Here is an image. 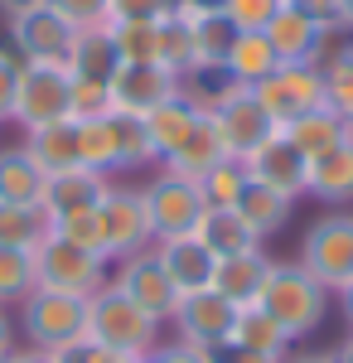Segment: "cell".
I'll list each match as a JSON object with an SVG mask.
<instances>
[{"mask_svg": "<svg viewBox=\"0 0 353 363\" xmlns=\"http://www.w3.org/2000/svg\"><path fill=\"white\" fill-rule=\"evenodd\" d=\"M257 306L286 330V339H305V335H315V330L325 325L329 291L310 277L300 262H271V277L262 286Z\"/></svg>", "mask_w": 353, "mask_h": 363, "instance_id": "1", "label": "cell"}, {"mask_svg": "<svg viewBox=\"0 0 353 363\" xmlns=\"http://www.w3.org/2000/svg\"><path fill=\"white\" fill-rule=\"evenodd\" d=\"M87 335L97 344H107V349H116V354L145 359L160 344V320L145 315L116 281H107V286H97L87 296Z\"/></svg>", "mask_w": 353, "mask_h": 363, "instance_id": "2", "label": "cell"}, {"mask_svg": "<svg viewBox=\"0 0 353 363\" xmlns=\"http://www.w3.org/2000/svg\"><path fill=\"white\" fill-rule=\"evenodd\" d=\"M20 330H25L29 349L54 354V349L87 335V296L58 291V286H34L20 301Z\"/></svg>", "mask_w": 353, "mask_h": 363, "instance_id": "3", "label": "cell"}, {"mask_svg": "<svg viewBox=\"0 0 353 363\" xmlns=\"http://www.w3.org/2000/svg\"><path fill=\"white\" fill-rule=\"evenodd\" d=\"M208 116H213L228 155H237V160H247L252 150H262L271 136H281V121L252 97V87H237V83H228L223 92H213Z\"/></svg>", "mask_w": 353, "mask_h": 363, "instance_id": "4", "label": "cell"}, {"mask_svg": "<svg viewBox=\"0 0 353 363\" xmlns=\"http://www.w3.org/2000/svg\"><path fill=\"white\" fill-rule=\"evenodd\" d=\"M73 116V73L63 63H20V83H15V116L25 131L49 126Z\"/></svg>", "mask_w": 353, "mask_h": 363, "instance_id": "5", "label": "cell"}, {"mask_svg": "<svg viewBox=\"0 0 353 363\" xmlns=\"http://www.w3.org/2000/svg\"><path fill=\"white\" fill-rule=\"evenodd\" d=\"M300 267L325 286L329 296H339L353 281V213H329L305 233L300 242Z\"/></svg>", "mask_w": 353, "mask_h": 363, "instance_id": "6", "label": "cell"}, {"mask_svg": "<svg viewBox=\"0 0 353 363\" xmlns=\"http://www.w3.org/2000/svg\"><path fill=\"white\" fill-rule=\"evenodd\" d=\"M140 199H145V213H150V228H155V242L160 238H179V233H198L203 213H208L198 184L164 165L150 184H140Z\"/></svg>", "mask_w": 353, "mask_h": 363, "instance_id": "7", "label": "cell"}, {"mask_svg": "<svg viewBox=\"0 0 353 363\" xmlns=\"http://www.w3.org/2000/svg\"><path fill=\"white\" fill-rule=\"evenodd\" d=\"M97 218H102V247H107V262H126L136 252L155 247V228H150V213H145V199L131 184H111L107 199L97 203Z\"/></svg>", "mask_w": 353, "mask_h": 363, "instance_id": "8", "label": "cell"}, {"mask_svg": "<svg viewBox=\"0 0 353 363\" xmlns=\"http://www.w3.org/2000/svg\"><path fill=\"white\" fill-rule=\"evenodd\" d=\"M252 97H257L281 126H291L296 116L325 107V78H320L315 63H281L271 78H262V83L252 87Z\"/></svg>", "mask_w": 353, "mask_h": 363, "instance_id": "9", "label": "cell"}, {"mask_svg": "<svg viewBox=\"0 0 353 363\" xmlns=\"http://www.w3.org/2000/svg\"><path fill=\"white\" fill-rule=\"evenodd\" d=\"M232 320H237V306L208 286V291L179 296V310H174L169 325L179 330V344H189L198 354H218L228 344V335H232Z\"/></svg>", "mask_w": 353, "mask_h": 363, "instance_id": "10", "label": "cell"}, {"mask_svg": "<svg viewBox=\"0 0 353 363\" xmlns=\"http://www.w3.org/2000/svg\"><path fill=\"white\" fill-rule=\"evenodd\" d=\"M34 262H39V286L78 291V296H92L97 286H107V257L78 247V242H63L54 233L44 238V247L34 252Z\"/></svg>", "mask_w": 353, "mask_h": 363, "instance_id": "11", "label": "cell"}, {"mask_svg": "<svg viewBox=\"0 0 353 363\" xmlns=\"http://www.w3.org/2000/svg\"><path fill=\"white\" fill-rule=\"evenodd\" d=\"M107 87H111V112L150 116L155 107H164L169 97L184 92V78L169 73L164 63H121Z\"/></svg>", "mask_w": 353, "mask_h": 363, "instance_id": "12", "label": "cell"}, {"mask_svg": "<svg viewBox=\"0 0 353 363\" xmlns=\"http://www.w3.org/2000/svg\"><path fill=\"white\" fill-rule=\"evenodd\" d=\"M73 34L78 29L54 5H39V10H25V15L10 20V44H15L20 63H63L73 49Z\"/></svg>", "mask_w": 353, "mask_h": 363, "instance_id": "13", "label": "cell"}, {"mask_svg": "<svg viewBox=\"0 0 353 363\" xmlns=\"http://www.w3.org/2000/svg\"><path fill=\"white\" fill-rule=\"evenodd\" d=\"M116 286H121V291H126L145 315H155L160 325H164V320H174V310H179V286L164 277L155 247L126 257V262L116 267Z\"/></svg>", "mask_w": 353, "mask_h": 363, "instance_id": "14", "label": "cell"}, {"mask_svg": "<svg viewBox=\"0 0 353 363\" xmlns=\"http://www.w3.org/2000/svg\"><path fill=\"white\" fill-rule=\"evenodd\" d=\"M155 257H160L164 277L179 286V296H189V291H208V286H213V267H218V257L208 252V242H203L198 233L160 238V242H155Z\"/></svg>", "mask_w": 353, "mask_h": 363, "instance_id": "15", "label": "cell"}, {"mask_svg": "<svg viewBox=\"0 0 353 363\" xmlns=\"http://www.w3.org/2000/svg\"><path fill=\"white\" fill-rule=\"evenodd\" d=\"M247 174H252L257 184L281 189L286 199H300V194H305V179H310V160H305V150L291 145L286 131H281V136H271L262 150L247 155Z\"/></svg>", "mask_w": 353, "mask_h": 363, "instance_id": "16", "label": "cell"}, {"mask_svg": "<svg viewBox=\"0 0 353 363\" xmlns=\"http://www.w3.org/2000/svg\"><path fill=\"white\" fill-rule=\"evenodd\" d=\"M174 10H179V15H189V25H194L198 73L223 68V58H228V49L237 44V34H242V29H237L228 15H223V10H218V0H174Z\"/></svg>", "mask_w": 353, "mask_h": 363, "instance_id": "17", "label": "cell"}, {"mask_svg": "<svg viewBox=\"0 0 353 363\" xmlns=\"http://www.w3.org/2000/svg\"><path fill=\"white\" fill-rule=\"evenodd\" d=\"M111 189V174H97L87 165H73V169H58L49 174L44 184V213L49 218H63V213H82V208H97Z\"/></svg>", "mask_w": 353, "mask_h": 363, "instance_id": "18", "label": "cell"}, {"mask_svg": "<svg viewBox=\"0 0 353 363\" xmlns=\"http://www.w3.org/2000/svg\"><path fill=\"white\" fill-rule=\"evenodd\" d=\"M267 277H271V257H267L262 247H252V252H237V257H218L213 291L228 296L232 306H257Z\"/></svg>", "mask_w": 353, "mask_h": 363, "instance_id": "19", "label": "cell"}, {"mask_svg": "<svg viewBox=\"0 0 353 363\" xmlns=\"http://www.w3.org/2000/svg\"><path fill=\"white\" fill-rule=\"evenodd\" d=\"M305 194L320 199V203H334V208L353 203V136L344 140V145H334V150H325V155L310 160Z\"/></svg>", "mask_w": 353, "mask_h": 363, "instance_id": "20", "label": "cell"}, {"mask_svg": "<svg viewBox=\"0 0 353 363\" xmlns=\"http://www.w3.org/2000/svg\"><path fill=\"white\" fill-rule=\"evenodd\" d=\"M276 68H281V58H276L271 39H267L262 29H242L237 44L228 49V58H223L218 73H223L228 83H237V87H257L262 78H271Z\"/></svg>", "mask_w": 353, "mask_h": 363, "instance_id": "21", "label": "cell"}, {"mask_svg": "<svg viewBox=\"0 0 353 363\" xmlns=\"http://www.w3.org/2000/svg\"><path fill=\"white\" fill-rule=\"evenodd\" d=\"M63 68L73 78H92V83H111V73L121 68L116 58V44H111V29L107 25H87L73 34V49L63 58Z\"/></svg>", "mask_w": 353, "mask_h": 363, "instance_id": "22", "label": "cell"}, {"mask_svg": "<svg viewBox=\"0 0 353 363\" xmlns=\"http://www.w3.org/2000/svg\"><path fill=\"white\" fill-rule=\"evenodd\" d=\"M203 116V107L194 102L189 92H179V97H169L164 107H155V112L145 116V131H150V145H155V160H169L184 140H189V131H194V121Z\"/></svg>", "mask_w": 353, "mask_h": 363, "instance_id": "23", "label": "cell"}, {"mask_svg": "<svg viewBox=\"0 0 353 363\" xmlns=\"http://www.w3.org/2000/svg\"><path fill=\"white\" fill-rule=\"evenodd\" d=\"M281 131H286L291 145L305 150V160H315V155H325V150H334V145H344V140L353 136V121H349V116H339L334 107H315V112L296 116V121L281 126Z\"/></svg>", "mask_w": 353, "mask_h": 363, "instance_id": "24", "label": "cell"}, {"mask_svg": "<svg viewBox=\"0 0 353 363\" xmlns=\"http://www.w3.org/2000/svg\"><path fill=\"white\" fill-rule=\"evenodd\" d=\"M25 150H29V160L44 169V174L73 169L78 165V121L63 116V121H49V126L25 131Z\"/></svg>", "mask_w": 353, "mask_h": 363, "instance_id": "25", "label": "cell"}, {"mask_svg": "<svg viewBox=\"0 0 353 363\" xmlns=\"http://www.w3.org/2000/svg\"><path fill=\"white\" fill-rule=\"evenodd\" d=\"M267 39H271V49L281 63H315V49H320V34L325 29H315L300 10H291L286 0H281V10L271 15V25L262 29Z\"/></svg>", "mask_w": 353, "mask_h": 363, "instance_id": "26", "label": "cell"}, {"mask_svg": "<svg viewBox=\"0 0 353 363\" xmlns=\"http://www.w3.org/2000/svg\"><path fill=\"white\" fill-rule=\"evenodd\" d=\"M237 213H242V223L267 242L271 233H281V228L291 223V208H296V199H286L281 189H271V184H257V179H247L242 199L232 203Z\"/></svg>", "mask_w": 353, "mask_h": 363, "instance_id": "27", "label": "cell"}, {"mask_svg": "<svg viewBox=\"0 0 353 363\" xmlns=\"http://www.w3.org/2000/svg\"><path fill=\"white\" fill-rule=\"evenodd\" d=\"M49 174L29 160L25 145H5L0 150V203H44Z\"/></svg>", "mask_w": 353, "mask_h": 363, "instance_id": "28", "label": "cell"}, {"mask_svg": "<svg viewBox=\"0 0 353 363\" xmlns=\"http://www.w3.org/2000/svg\"><path fill=\"white\" fill-rule=\"evenodd\" d=\"M223 155H228V145H223V136H218L213 116L203 112L198 121H194L189 140H184V145L164 160V169H174V174H184V179H198V174H203V169H213Z\"/></svg>", "mask_w": 353, "mask_h": 363, "instance_id": "29", "label": "cell"}, {"mask_svg": "<svg viewBox=\"0 0 353 363\" xmlns=\"http://www.w3.org/2000/svg\"><path fill=\"white\" fill-rule=\"evenodd\" d=\"M198 238L208 242L213 257H237V252L262 247V238L242 223V213H237V208H208V213H203V223H198Z\"/></svg>", "mask_w": 353, "mask_h": 363, "instance_id": "30", "label": "cell"}, {"mask_svg": "<svg viewBox=\"0 0 353 363\" xmlns=\"http://www.w3.org/2000/svg\"><path fill=\"white\" fill-rule=\"evenodd\" d=\"M228 344H237V349H257V354H276V359H286V330L276 325L271 315L262 306H237V320H232V335Z\"/></svg>", "mask_w": 353, "mask_h": 363, "instance_id": "31", "label": "cell"}, {"mask_svg": "<svg viewBox=\"0 0 353 363\" xmlns=\"http://www.w3.org/2000/svg\"><path fill=\"white\" fill-rule=\"evenodd\" d=\"M49 238V213L44 203H0V247L39 252Z\"/></svg>", "mask_w": 353, "mask_h": 363, "instance_id": "32", "label": "cell"}, {"mask_svg": "<svg viewBox=\"0 0 353 363\" xmlns=\"http://www.w3.org/2000/svg\"><path fill=\"white\" fill-rule=\"evenodd\" d=\"M160 63L179 78H194L198 73V49H194V25L189 15H179L169 5V15L160 20Z\"/></svg>", "mask_w": 353, "mask_h": 363, "instance_id": "33", "label": "cell"}, {"mask_svg": "<svg viewBox=\"0 0 353 363\" xmlns=\"http://www.w3.org/2000/svg\"><path fill=\"white\" fill-rule=\"evenodd\" d=\"M247 160H237V155H223L213 169H203L194 184H198V194H203V203L208 208H232L237 199H242V189H247Z\"/></svg>", "mask_w": 353, "mask_h": 363, "instance_id": "34", "label": "cell"}, {"mask_svg": "<svg viewBox=\"0 0 353 363\" xmlns=\"http://www.w3.org/2000/svg\"><path fill=\"white\" fill-rule=\"evenodd\" d=\"M111 136H116V169L155 165V145H150V131H145V116L111 112Z\"/></svg>", "mask_w": 353, "mask_h": 363, "instance_id": "35", "label": "cell"}, {"mask_svg": "<svg viewBox=\"0 0 353 363\" xmlns=\"http://www.w3.org/2000/svg\"><path fill=\"white\" fill-rule=\"evenodd\" d=\"M107 29L121 63H160V20L155 25H140V20L116 25V20H107Z\"/></svg>", "mask_w": 353, "mask_h": 363, "instance_id": "36", "label": "cell"}, {"mask_svg": "<svg viewBox=\"0 0 353 363\" xmlns=\"http://www.w3.org/2000/svg\"><path fill=\"white\" fill-rule=\"evenodd\" d=\"M78 165L97 174H116V136H111V116L78 121Z\"/></svg>", "mask_w": 353, "mask_h": 363, "instance_id": "37", "label": "cell"}, {"mask_svg": "<svg viewBox=\"0 0 353 363\" xmlns=\"http://www.w3.org/2000/svg\"><path fill=\"white\" fill-rule=\"evenodd\" d=\"M39 286V262L25 247H0V306L5 301H25Z\"/></svg>", "mask_w": 353, "mask_h": 363, "instance_id": "38", "label": "cell"}, {"mask_svg": "<svg viewBox=\"0 0 353 363\" xmlns=\"http://www.w3.org/2000/svg\"><path fill=\"white\" fill-rule=\"evenodd\" d=\"M320 78H325V107L353 121V44H344L334 58L320 63Z\"/></svg>", "mask_w": 353, "mask_h": 363, "instance_id": "39", "label": "cell"}, {"mask_svg": "<svg viewBox=\"0 0 353 363\" xmlns=\"http://www.w3.org/2000/svg\"><path fill=\"white\" fill-rule=\"evenodd\" d=\"M49 233H54V238H63V242H78V247L102 252V257H107V247H102V218H97V208H82V213L49 218Z\"/></svg>", "mask_w": 353, "mask_h": 363, "instance_id": "40", "label": "cell"}, {"mask_svg": "<svg viewBox=\"0 0 353 363\" xmlns=\"http://www.w3.org/2000/svg\"><path fill=\"white\" fill-rule=\"evenodd\" d=\"M97 116H111V87L73 78V121H97Z\"/></svg>", "mask_w": 353, "mask_h": 363, "instance_id": "41", "label": "cell"}, {"mask_svg": "<svg viewBox=\"0 0 353 363\" xmlns=\"http://www.w3.org/2000/svg\"><path fill=\"white\" fill-rule=\"evenodd\" d=\"M218 10H223L237 29H267L271 15L281 10V0H218Z\"/></svg>", "mask_w": 353, "mask_h": 363, "instance_id": "42", "label": "cell"}, {"mask_svg": "<svg viewBox=\"0 0 353 363\" xmlns=\"http://www.w3.org/2000/svg\"><path fill=\"white\" fill-rule=\"evenodd\" d=\"M174 0H107V20L126 25V20H140V25H155L169 15Z\"/></svg>", "mask_w": 353, "mask_h": 363, "instance_id": "43", "label": "cell"}, {"mask_svg": "<svg viewBox=\"0 0 353 363\" xmlns=\"http://www.w3.org/2000/svg\"><path fill=\"white\" fill-rule=\"evenodd\" d=\"M58 15L68 20L73 29H87V25H107V0H49Z\"/></svg>", "mask_w": 353, "mask_h": 363, "instance_id": "44", "label": "cell"}, {"mask_svg": "<svg viewBox=\"0 0 353 363\" xmlns=\"http://www.w3.org/2000/svg\"><path fill=\"white\" fill-rule=\"evenodd\" d=\"M15 83H20V58L0 44V121L15 116Z\"/></svg>", "mask_w": 353, "mask_h": 363, "instance_id": "45", "label": "cell"}, {"mask_svg": "<svg viewBox=\"0 0 353 363\" xmlns=\"http://www.w3.org/2000/svg\"><path fill=\"white\" fill-rule=\"evenodd\" d=\"M291 10H300L315 29H339V5L334 0H286Z\"/></svg>", "mask_w": 353, "mask_h": 363, "instance_id": "46", "label": "cell"}, {"mask_svg": "<svg viewBox=\"0 0 353 363\" xmlns=\"http://www.w3.org/2000/svg\"><path fill=\"white\" fill-rule=\"evenodd\" d=\"M136 363H213V359H208V354H198V349H189V344H179V339H174V344H155V349H150L145 359H136Z\"/></svg>", "mask_w": 353, "mask_h": 363, "instance_id": "47", "label": "cell"}, {"mask_svg": "<svg viewBox=\"0 0 353 363\" xmlns=\"http://www.w3.org/2000/svg\"><path fill=\"white\" fill-rule=\"evenodd\" d=\"M208 359L213 363H286V359H276V354H257V349H237V344H223Z\"/></svg>", "mask_w": 353, "mask_h": 363, "instance_id": "48", "label": "cell"}, {"mask_svg": "<svg viewBox=\"0 0 353 363\" xmlns=\"http://www.w3.org/2000/svg\"><path fill=\"white\" fill-rule=\"evenodd\" d=\"M15 354V325H10V315L0 306V359H10Z\"/></svg>", "mask_w": 353, "mask_h": 363, "instance_id": "49", "label": "cell"}, {"mask_svg": "<svg viewBox=\"0 0 353 363\" xmlns=\"http://www.w3.org/2000/svg\"><path fill=\"white\" fill-rule=\"evenodd\" d=\"M10 363H54V354H44V349H15V354H10Z\"/></svg>", "mask_w": 353, "mask_h": 363, "instance_id": "50", "label": "cell"}, {"mask_svg": "<svg viewBox=\"0 0 353 363\" xmlns=\"http://www.w3.org/2000/svg\"><path fill=\"white\" fill-rule=\"evenodd\" d=\"M39 5H49V0H0V10L15 20V15H25V10H39Z\"/></svg>", "mask_w": 353, "mask_h": 363, "instance_id": "51", "label": "cell"}, {"mask_svg": "<svg viewBox=\"0 0 353 363\" xmlns=\"http://www.w3.org/2000/svg\"><path fill=\"white\" fill-rule=\"evenodd\" d=\"M334 5H339V29L353 34V0H334Z\"/></svg>", "mask_w": 353, "mask_h": 363, "instance_id": "52", "label": "cell"}, {"mask_svg": "<svg viewBox=\"0 0 353 363\" xmlns=\"http://www.w3.org/2000/svg\"><path fill=\"white\" fill-rule=\"evenodd\" d=\"M339 306H344V320L353 325V281L344 286V291H339Z\"/></svg>", "mask_w": 353, "mask_h": 363, "instance_id": "53", "label": "cell"}, {"mask_svg": "<svg viewBox=\"0 0 353 363\" xmlns=\"http://www.w3.org/2000/svg\"><path fill=\"white\" fill-rule=\"evenodd\" d=\"M286 363H334V354H296V359H286Z\"/></svg>", "mask_w": 353, "mask_h": 363, "instance_id": "54", "label": "cell"}, {"mask_svg": "<svg viewBox=\"0 0 353 363\" xmlns=\"http://www.w3.org/2000/svg\"><path fill=\"white\" fill-rule=\"evenodd\" d=\"M334 363H353V339H349V344H339V349H334Z\"/></svg>", "mask_w": 353, "mask_h": 363, "instance_id": "55", "label": "cell"}, {"mask_svg": "<svg viewBox=\"0 0 353 363\" xmlns=\"http://www.w3.org/2000/svg\"><path fill=\"white\" fill-rule=\"evenodd\" d=\"M0 363H10V359H0Z\"/></svg>", "mask_w": 353, "mask_h": 363, "instance_id": "56", "label": "cell"}, {"mask_svg": "<svg viewBox=\"0 0 353 363\" xmlns=\"http://www.w3.org/2000/svg\"><path fill=\"white\" fill-rule=\"evenodd\" d=\"M0 126H5V121H0Z\"/></svg>", "mask_w": 353, "mask_h": 363, "instance_id": "57", "label": "cell"}]
</instances>
